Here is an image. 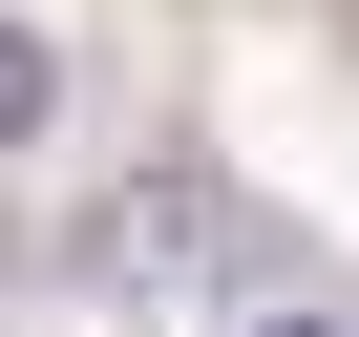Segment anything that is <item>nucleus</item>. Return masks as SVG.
<instances>
[{
    "instance_id": "f257e3e1",
    "label": "nucleus",
    "mask_w": 359,
    "mask_h": 337,
    "mask_svg": "<svg viewBox=\"0 0 359 337\" xmlns=\"http://www.w3.org/2000/svg\"><path fill=\"white\" fill-rule=\"evenodd\" d=\"M275 253V211L233 190V168H127V190L85 211V274H127V295H169V274H254Z\"/></svg>"
},
{
    "instance_id": "7ed1b4c3",
    "label": "nucleus",
    "mask_w": 359,
    "mask_h": 337,
    "mask_svg": "<svg viewBox=\"0 0 359 337\" xmlns=\"http://www.w3.org/2000/svg\"><path fill=\"white\" fill-rule=\"evenodd\" d=\"M254 337H338V316H296V295H275V316H254Z\"/></svg>"
},
{
    "instance_id": "f03ea898",
    "label": "nucleus",
    "mask_w": 359,
    "mask_h": 337,
    "mask_svg": "<svg viewBox=\"0 0 359 337\" xmlns=\"http://www.w3.org/2000/svg\"><path fill=\"white\" fill-rule=\"evenodd\" d=\"M43 127H64V43H43V22H0V148H43Z\"/></svg>"
}]
</instances>
